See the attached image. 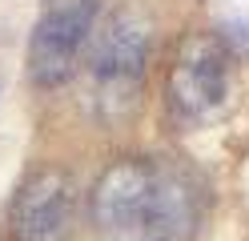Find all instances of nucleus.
I'll return each instance as SVG.
<instances>
[{
  "label": "nucleus",
  "mask_w": 249,
  "mask_h": 241,
  "mask_svg": "<svg viewBox=\"0 0 249 241\" xmlns=\"http://www.w3.org/2000/svg\"><path fill=\"white\" fill-rule=\"evenodd\" d=\"M145 56H149L145 28L137 24L133 16L121 12V16L101 24L97 40H92L89 69H92V80H101L108 89H124V85H133V80L145 73Z\"/></svg>",
  "instance_id": "39448f33"
},
{
  "label": "nucleus",
  "mask_w": 249,
  "mask_h": 241,
  "mask_svg": "<svg viewBox=\"0 0 249 241\" xmlns=\"http://www.w3.org/2000/svg\"><path fill=\"white\" fill-rule=\"evenodd\" d=\"M76 217V185L69 173L44 169L28 177L12 201V237L17 241H65Z\"/></svg>",
  "instance_id": "20e7f679"
},
{
  "label": "nucleus",
  "mask_w": 249,
  "mask_h": 241,
  "mask_svg": "<svg viewBox=\"0 0 249 241\" xmlns=\"http://www.w3.org/2000/svg\"><path fill=\"white\" fill-rule=\"evenodd\" d=\"M201 181L169 157H124L92 189L105 241H189L201 225Z\"/></svg>",
  "instance_id": "f257e3e1"
},
{
  "label": "nucleus",
  "mask_w": 249,
  "mask_h": 241,
  "mask_svg": "<svg viewBox=\"0 0 249 241\" xmlns=\"http://www.w3.org/2000/svg\"><path fill=\"white\" fill-rule=\"evenodd\" d=\"M92 20H97L92 0H60L36 20L28 40V73L36 85H60L69 76L81 44L92 32Z\"/></svg>",
  "instance_id": "7ed1b4c3"
},
{
  "label": "nucleus",
  "mask_w": 249,
  "mask_h": 241,
  "mask_svg": "<svg viewBox=\"0 0 249 241\" xmlns=\"http://www.w3.org/2000/svg\"><path fill=\"white\" fill-rule=\"evenodd\" d=\"M229 101V53L209 37L185 40L169 76V105L181 121H209Z\"/></svg>",
  "instance_id": "f03ea898"
}]
</instances>
